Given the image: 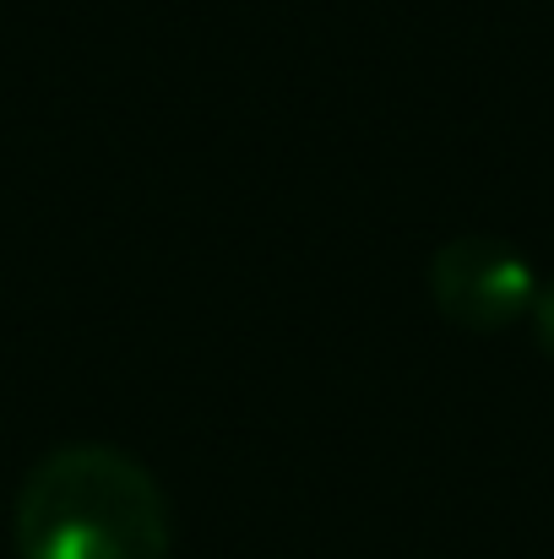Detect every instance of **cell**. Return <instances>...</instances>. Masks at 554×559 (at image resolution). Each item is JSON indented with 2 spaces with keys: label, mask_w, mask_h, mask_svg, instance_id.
I'll return each instance as SVG.
<instances>
[{
  "label": "cell",
  "mask_w": 554,
  "mask_h": 559,
  "mask_svg": "<svg viewBox=\"0 0 554 559\" xmlns=\"http://www.w3.org/2000/svg\"><path fill=\"white\" fill-rule=\"evenodd\" d=\"M533 332H539V348L554 359V277L539 288V305H533Z\"/></svg>",
  "instance_id": "3"
},
{
  "label": "cell",
  "mask_w": 554,
  "mask_h": 559,
  "mask_svg": "<svg viewBox=\"0 0 554 559\" xmlns=\"http://www.w3.org/2000/svg\"><path fill=\"white\" fill-rule=\"evenodd\" d=\"M11 544L16 559H169L175 522L158 478L131 451L76 440L27 467Z\"/></svg>",
  "instance_id": "1"
},
{
  "label": "cell",
  "mask_w": 554,
  "mask_h": 559,
  "mask_svg": "<svg viewBox=\"0 0 554 559\" xmlns=\"http://www.w3.org/2000/svg\"><path fill=\"white\" fill-rule=\"evenodd\" d=\"M429 299L462 332H506L539 305L533 261L500 234H457L429 255Z\"/></svg>",
  "instance_id": "2"
}]
</instances>
